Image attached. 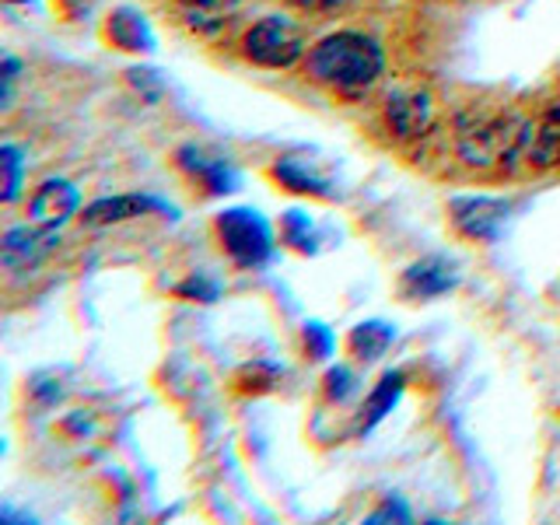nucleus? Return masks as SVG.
Segmentation results:
<instances>
[{
    "label": "nucleus",
    "instance_id": "obj_15",
    "mask_svg": "<svg viewBox=\"0 0 560 525\" xmlns=\"http://www.w3.org/2000/svg\"><path fill=\"white\" fill-rule=\"evenodd\" d=\"M393 326H385V323H361L354 326V332H350V350L361 358V361H378L385 350H389L393 343Z\"/></svg>",
    "mask_w": 560,
    "mask_h": 525
},
{
    "label": "nucleus",
    "instance_id": "obj_25",
    "mask_svg": "<svg viewBox=\"0 0 560 525\" xmlns=\"http://www.w3.org/2000/svg\"><path fill=\"white\" fill-rule=\"evenodd\" d=\"M14 78H18V60H4V102L11 98V88H14Z\"/></svg>",
    "mask_w": 560,
    "mask_h": 525
},
{
    "label": "nucleus",
    "instance_id": "obj_19",
    "mask_svg": "<svg viewBox=\"0 0 560 525\" xmlns=\"http://www.w3.org/2000/svg\"><path fill=\"white\" fill-rule=\"evenodd\" d=\"M22 151H18L14 144H4L0 148V168H4V203H14L18 192H22Z\"/></svg>",
    "mask_w": 560,
    "mask_h": 525
},
{
    "label": "nucleus",
    "instance_id": "obj_8",
    "mask_svg": "<svg viewBox=\"0 0 560 525\" xmlns=\"http://www.w3.org/2000/svg\"><path fill=\"white\" fill-rule=\"evenodd\" d=\"M385 119H389V130L402 140H417L431 130L434 122V105L428 92H393L385 102Z\"/></svg>",
    "mask_w": 560,
    "mask_h": 525
},
{
    "label": "nucleus",
    "instance_id": "obj_16",
    "mask_svg": "<svg viewBox=\"0 0 560 525\" xmlns=\"http://www.w3.org/2000/svg\"><path fill=\"white\" fill-rule=\"evenodd\" d=\"M280 235H284L288 245H294L298 253H319V232H315L312 218L305 210H288L284 221H280Z\"/></svg>",
    "mask_w": 560,
    "mask_h": 525
},
{
    "label": "nucleus",
    "instance_id": "obj_20",
    "mask_svg": "<svg viewBox=\"0 0 560 525\" xmlns=\"http://www.w3.org/2000/svg\"><path fill=\"white\" fill-rule=\"evenodd\" d=\"M332 347H337V340H332V332L323 323H308L305 326V350H308V358L326 361L332 354Z\"/></svg>",
    "mask_w": 560,
    "mask_h": 525
},
{
    "label": "nucleus",
    "instance_id": "obj_5",
    "mask_svg": "<svg viewBox=\"0 0 560 525\" xmlns=\"http://www.w3.org/2000/svg\"><path fill=\"white\" fill-rule=\"evenodd\" d=\"M452 210V224L459 228L466 238H477V242H494L501 235V228L508 221V207L504 200L494 197H455L448 203Z\"/></svg>",
    "mask_w": 560,
    "mask_h": 525
},
{
    "label": "nucleus",
    "instance_id": "obj_1",
    "mask_svg": "<svg viewBox=\"0 0 560 525\" xmlns=\"http://www.w3.org/2000/svg\"><path fill=\"white\" fill-rule=\"evenodd\" d=\"M385 70V57L372 35L332 32L308 52V74L340 95L368 92Z\"/></svg>",
    "mask_w": 560,
    "mask_h": 525
},
{
    "label": "nucleus",
    "instance_id": "obj_7",
    "mask_svg": "<svg viewBox=\"0 0 560 525\" xmlns=\"http://www.w3.org/2000/svg\"><path fill=\"white\" fill-rule=\"evenodd\" d=\"M459 284V270H455V262L445 259V256H428L413 262V267L402 273L399 280V291L402 298H413V302H424V298H438L452 291Z\"/></svg>",
    "mask_w": 560,
    "mask_h": 525
},
{
    "label": "nucleus",
    "instance_id": "obj_24",
    "mask_svg": "<svg viewBox=\"0 0 560 525\" xmlns=\"http://www.w3.org/2000/svg\"><path fill=\"white\" fill-rule=\"evenodd\" d=\"M291 4L302 11H337L343 0H291Z\"/></svg>",
    "mask_w": 560,
    "mask_h": 525
},
{
    "label": "nucleus",
    "instance_id": "obj_17",
    "mask_svg": "<svg viewBox=\"0 0 560 525\" xmlns=\"http://www.w3.org/2000/svg\"><path fill=\"white\" fill-rule=\"evenodd\" d=\"M113 35L119 39L122 49H151L148 25L140 22L137 14H130V11H119V14L113 18Z\"/></svg>",
    "mask_w": 560,
    "mask_h": 525
},
{
    "label": "nucleus",
    "instance_id": "obj_21",
    "mask_svg": "<svg viewBox=\"0 0 560 525\" xmlns=\"http://www.w3.org/2000/svg\"><path fill=\"white\" fill-rule=\"evenodd\" d=\"M354 389H358V378H354V372H350V368L337 364V368H329V372H326V396L329 399L343 402Z\"/></svg>",
    "mask_w": 560,
    "mask_h": 525
},
{
    "label": "nucleus",
    "instance_id": "obj_23",
    "mask_svg": "<svg viewBox=\"0 0 560 525\" xmlns=\"http://www.w3.org/2000/svg\"><path fill=\"white\" fill-rule=\"evenodd\" d=\"M389 518H396V522H410V508L402 504L399 498H385V501L375 508V512H372V518H368V522L378 525V522H389Z\"/></svg>",
    "mask_w": 560,
    "mask_h": 525
},
{
    "label": "nucleus",
    "instance_id": "obj_12",
    "mask_svg": "<svg viewBox=\"0 0 560 525\" xmlns=\"http://www.w3.org/2000/svg\"><path fill=\"white\" fill-rule=\"evenodd\" d=\"M179 165L189 172V175H200V179L207 183V189L210 192H232V189H238V172L224 162V158H207L203 151H197V148H183L179 151Z\"/></svg>",
    "mask_w": 560,
    "mask_h": 525
},
{
    "label": "nucleus",
    "instance_id": "obj_27",
    "mask_svg": "<svg viewBox=\"0 0 560 525\" xmlns=\"http://www.w3.org/2000/svg\"><path fill=\"white\" fill-rule=\"evenodd\" d=\"M235 4H238V0H235Z\"/></svg>",
    "mask_w": 560,
    "mask_h": 525
},
{
    "label": "nucleus",
    "instance_id": "obj_9",
    "mask_svg": "<svg viewBox=\"0 0 560 525\" xmlns=\"http://www.w3.org/2000/svg\"><path fill=\"white\" fill-rule=\"evenodd\" d=\"M78 207H81V192L74 186L63 179H49L32 197V221L46 228H63L78 214Z\"/></svg>",
    "mask_w": 560,
    "mask_h": 525
},
{
    "label": "nucleus",
    "instance_id": "obj_4",
    "mask_svg": "<svg viewBox=\"0 0 560 525\" xmlns=\"http://www.w3.org/2000/svg\"><path fill=\"white\" fill-rule=\"evenodd\" d=\"M242 52L253 63L270 67V70L291 67V63L302 60V52H305L302 28H298L294 22H288V18H280V14H267L245 32Z\"/></svg>",
    "mask_w": 560,
    "mask_h": 525
},
{
    "label": "nucleus",
    "instance_id": "obj_22",
    "mask_svg": "<svg viewBox=\"0 0 560 525\" xmlns=\"http://www.w3.org/2000/svg\"><path fill=\"white\" fill-rule=\"evenodd\" d=\"M183 298H192V302H214L218 298V280H210V277H203V273H197V277H189L186 284H179L175 288Z\"/></svg>",
    "mask_w": 560,
    "mask_h": 525
},
{
    "label": "nucleus",
    "instance_id": "obj_3",
    "mask_svg": "<svg viewBox=\"0 0 560 525\" xmlns=\"http://www.w3.org/2000/svg\"><path fill=\"white\" fill-rule=\"evenodd\" d=\"M218 235L224 253L238 262L242 270H256L273 256V232L267 218L253 207H232L218 218Z\"/></svg>",
    "mask_w": 560,
    "mask_h": 525
},
{
    "label": "nucleus",
    "instance_id": "obj_13",
    "mask_svg": "<svg viewBox=\"0 0 560 525\" xmlns=\"http://www.w3.org/2000/svg\"><path fill=\"white\" fill-rule=\"evenodd\" d=\"M235 0H179L183 22L200 35H218L228 25Z\"/></svg>",
    "mask_w": 560,
    "mask_h": 525
},
{
    "label": "nucleus",
    "instance_id": "obj_10",
    "mask_svg": "<svg viewBox=\"0 0 560 525\" xmlns=\"http://www.w3.org/2000/svg\"><path fill=\"white\" fill-rule=\"evenodd\" d=\"M522 158L536 168H553L560 165V105L542 113L533 127H525V144Z\"/></svg>",
    "mask_w": 560,
    "mask_h": 525
},
{
    "label": "nucleus",
    "instance_id": "obj_18",
    "mask_svg": "<svg viewBox=\"0 0 560 525\" xmlns=\"http://www.w3.org/2000/svg\"><path fill=\"white\" fill-rule=\"evenodd\" d=\"M277 179L284 183L288 189H294V192H315V197H329V186L319 179V175L305 172L298 162H280L277 165Z\"/></svg>",
    "mask_w": 560,
    "mask_h": 525
},
{
    "label": "nucleus",
    "instance_id": "obj_26",
    "mask_svg": "<svg viewBox=\"0 0 560 525\" xmlns=\"http://www.w3.org/2000/svg\"><path fill=\"white\" fill-rule=\"evenodd\" d=\"M11 4H28V0H11Z\"/></svg>",
    "mask_w": 560,
    "mask_h": 525
},
{
    "label": "nucleus",
    "instance_id": "obj_11",
    "mask_svg": "<svg viewBox=\"0 0 560 525\" xmlns=\"http://www.w3.org/2000/svg\"><path fill=\"white\" fill-rule=\"evenodd\" d=\"M148 210H165L158 200L151 197H109V200H95L84 207V224L92 228H105V224H119V221H133Z\"/></svg>",
    "mask_w": 560,
    "mask_h": 525
},
{
    "label": "nucleus",
    "instance_id": "obj_2",
    "mask_svg": "<svg viewBox=\"0 0 560 525\" xmlns=\"http://www.w3.org/2000/svg\"><path fill=\"white\" fill-rule=\"evenodd\" d=\"M525 127L508 113H477V116H463L459 119V154L466 165H498L508 158H522L525 144Z\"/></svg>",
    "mask_w": 560,
    "mask_h": 525
},
{
    "label": "nucleus",
    "instance_id": "obj_6",
    "mask_svg": "<svg viewBox=\"0 0 560 525\" xmlns=\"http://www.w3.org/2000/svg\"><path fill=\"white\" fill-rule=\"evenodd\" d=\"M57 228H46V224H22V228H11L0 242V259H4V267L22 273V270H32L39 267V262L57 249Z\"/></svg>",
    "mask_w": 560,
    "mask_h": 525
},
{
    "label": "nucleus",
    "instance_id": "obj_14",
    "mask_svg": "<svg viewBox=\"0 0 560 525\" xmlns=\"http://www.w3.org/2000/svg\"><path fill=\"white\" fill-rule=\"evenodd\" d=\"M402 396V372H385L382 382L372 389V396L364 399L361 417H358V431H372L378 420L389 413Z\"/></svg>",
    "mask_w": 560,
    "mask_h": 525
}]
</instances>
